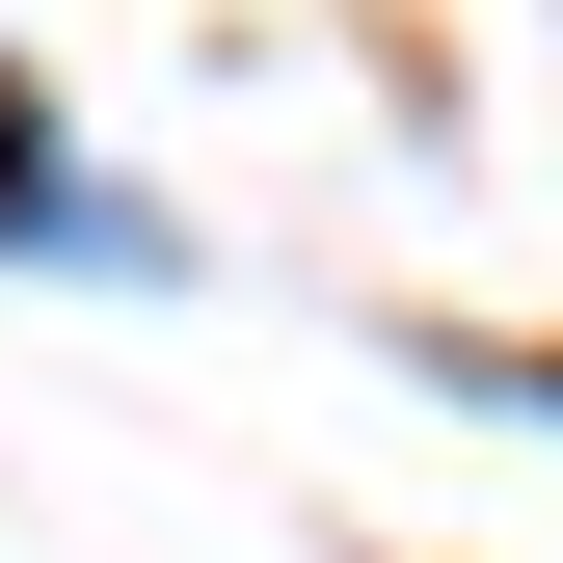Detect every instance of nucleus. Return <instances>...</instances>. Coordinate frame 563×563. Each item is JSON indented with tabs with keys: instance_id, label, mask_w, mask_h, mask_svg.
Masks as SVG:
<instances>
[{
	"instance_id": "obj_1",
	"label": "nucleus",
	"mask_w": 563,
	"mask_h": 563,
	"mask_svg": "<svg viewBox=\"0 0 563 563\" xmlns=\"http://www.w3.org/2000/svg\"><path fill=\"white\" fill-rule=\"evenodd\" d=\"M0 242H27V268H134V296H162V216L54 162V108H27V81H0Z\"/></svg>"
}]
</instances>
